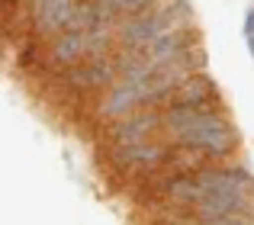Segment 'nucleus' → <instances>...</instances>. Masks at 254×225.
<instances>
[{
  "label": "nucleus",
  "mask_w": 254,
  "mask_h": 225,
  "mask_svg": "<svg viewBox=\"0 0 254 225\" xmlns=\"http://www.w3.org/2000/svg\"><path fill=\"white\" fill-rule=\"evenodd\" d=\"M187 26H193L190 0H164V3H155L151 10L138 13V16L119 19L113 26V39H116V49H142L151 39L174 29H187Z\"/></svg>",
  "instance_id": "obj_1"
},
{
  "label": "nucleus",
  "mask_w": 254,
  "mask_h": 225,
  "mask_svg": "<svg viewBox=\"0 0 254 225\" xmlns=\"http://www.w3.org/2000/svg\"><path fill=\"white\" fill-rule=\"evenodd\" d=\"M113 52H116L113 26L110 29H90V32L64 29L49 39V45L42 52V61L52 71H64V68H74V64L87 61V58H110Z\"/></svg>",
  "instance_id": "obj_2"
},
{
  "label": "nucleus",
  "mask_w": 254,
  "mask_h": 225,
  "mask_svg": "<svg viewBox=\"0 0 254 225\" xmlns=\"http://www.w3.org/2000/svg\"><path fill=\"white\" fill-rule=\"evenodd\" d=\"M161 142L171 145V148L203 151L212 161H219V158H229L232 151L238 148V132L225 116H212V119H206V122H193V125L168 132V135H161Z\"/></svg>",
  "instance_id": "obj_3"
},
{
  "label": "nucleus",
  "mask_w": 254,
  "mask_h": 225,
  "mask_svg": "<svg viewBox=\"0 0 254 225\" xmlns=\"http://www.w3.org/2000/svg\"><path fill=\"white\" fill-rule=\"evenodd\" d=\"M116 84V64L110 58H87L74 68L58 71V87L71 97H90V94H106Z\"/></svg>",
  "instance_id": "obj_4"
},
{
  "label": "nucleus",
  "mask_w": 254,
  "mask_h": 225,
  "mask_svg": "<svg viewBox=\"0 0 254 225\" xmlns=\"http://www.w3.org/2000/svg\"><path fill=\"white\" fill-rule=\"evenodd\" d=\"M168 155H171V145H164L161 138H148V142L106 148V164L116 174H151L155 168H161V161Z\"/></svg>",
  "instance_id": "obj_5"
},
{
  "label": "nucleus",
  "mask_w": 254,
  "mask_h": 225,
  "mask_svg": "<svg viewBox=\"0 0 254 225\" xmlns=\"http://www.w3.org/2000/svg\"><path fill=\"white\" fill-rule=\"evenodd\" d=\"M174 107H193V110H222L219 87L206 71H196L187 81H180L171 94H164L155 103V110H174Z\"/></svg>",
  "instance_id": "obj_6"
},
{
  "label": "nucleus",
  "mask_w": 254,
  "mask_h": 225,
  "mask_svg": "<svg viewBox=\"0 0 254 225\" xmlns=\"http://www.w3.org/2000/svg\"><path fill=\"white\" fill-rule=\"evenodd\" d=\"M161 135V110L155 107H142L129 116H119L113 122H106V148H116V145H132V142H148V138Z\"/></svg>",
  "instance_id": "obj_7"
},
{
  "label": "nucleus",
  "mask_w": 254,
  "mask_h": 225,
  "mask_svg": "<svg viewBox=\"0 0 254 225\" xmlns=\"http://www.w3.org/2000/svg\"><path fill=\"white\" fill-rule=\"evenodd\" d=\"M110 26H116V19H113L100 3H93V0H77L74 13H71V26H68V29L90 32V29H110Z\"/></svg>",
  "instance_id": "obj_8"
},
{
  "label": "nucleus",
  "mask_w": 254,
  "mask_h": 225,
  "mask_svg": "<svg viewBox=\"0 0 254 225\" xmlns=\"http://www.w3.org/2000/svg\"><path fill=\"white\" fill-rule=\"evenodd\" d=\"M93 3H100L119 23V19H129V16H138V13L151 10L158 0H93Z\"/></svg>",
  "instance_id": "obj_9"
},
{
  "label": "nucleus",
  "mask_w": 254,
  "mask_h": 225,
  "mask_svg": "<svg viewBox=\"0 0 254 225\" xmlns=\"http://www.w3.org/2000/svg\"><path fill=\"white\" fill-rule=\"evenodd\" d=\"M196 225H254V216H222V219H206Z\"/></svg>",
  "instance_id": "obj_10"
},
{
  "label": "nucleus",
  "mask_w": 254,
  "mask_h": 225,
  "mask_svg": "<svg viewBox=\"0 0 254 225\" xmlns=\"http://www.w3.org/2000/svg\"><path fill=\"white\" fill-rule=\"evenodd\" d=\"M245 36H254V6L245 13Z\"/></svg>",
  "instance_id": "obj_11"
},
{
  "label": "nucleus",
  "mask_w": 254,
  "mask_h": 225,
  "mask_svg": "<svg viewBox=\"0 0 254 225\" xmlns=\"http://www.w3.org/2000/svg\"><path fill=\"white\" fill-rule=\"evenodd\" d=\"M248 39V52H251V58H254V36H245Z\"/></svg>",
  "instance_id": "obj_12"
},
{
  "label": "nucleus",
  "mask_w": 254,
  "mask_h": 225,
  "mask_svg": "<svg viewBox=\"0 0 254 225\" xmlns=\"http://www.w3.org/2000/svg\"><path fill=\"white\" fill-rule=\"evenodd\" d=\"M174 225H196V222H174Z\"/></svg>",
  "instance_id": "obj_13"
}]
</instances>
